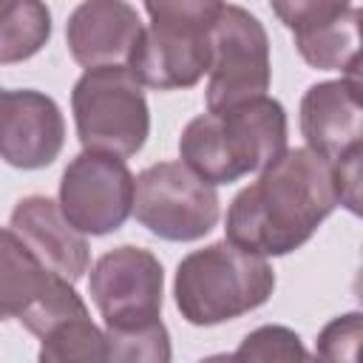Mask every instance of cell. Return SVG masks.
<instances>
[{
	"instance_id": "cell-3",
	"label": "cell",
	"mask_w": 363,
	"mask_h": 363,
	"mask_svg": "<svg viewBox=\"0 0 363 363\" xmlns=\"http://www.w3.org/2000/svg\"><path fill=\"white\" fill-rule=\"evenodd\" d=\"M272 289L275 269L269 261L238 250L227 238L184 255L173 281L176 309L193 326L235 320L264 306Z\"/></svg>"
},
{
	"instance_id": "cell-17",
	"label": "cell",
	"mask_w": 363,
	"mask_h": 363,
	"mask_svg": "<svg viewBox=\"0 0 363 363\" xmlns=\"http://www.w3.org/2000/svg\"><path fill=\"white\" fill-rule=\"evenodd\" d=\"M40 340L37 363H105V332L88 315L57 323Z\"/></svg>"
},
{
	"instance_id": "cell-20",
	"label": "cell",
	"mask_w": 363,
	"mask_h": 363,
	"mask_svg": "<svg viewBox=\"0 0 363 363\" xmlns=\"http://www.w3.org/2000/svg\"><path fill=\"white\" fill-rule=\"evenodd\" d=\"M360 337H363V315L360 312L337 315L320 329L312 357L315 363H357Z\"/></svg>"
},
{
	"instance_id": "cell-13",
	"label": "cell",
	"mask_w": 363,
	"mask_h": 363,
	"mask_svg": "<svg viewBox=\"0 0 363 363\" xmlns=\"http://www.w3.org/2000/svg\"><path fill=\"white\" fill-rule=\"evenodd\" d=\"M301 133L306 147L329 164L363 147L360 77H340L309 85L301 99Z\"/></svg>"
},
{
	"instance_id": "cell-16",
	"label": "cell",
	"mask_w": 363,
	"mask_h": 363,
	"mask_svg": "<svg viewBox=\"0 0 363 363\" xmlns=\"http://www.w3.org/2000/svg\"><path fill=\"white\" fill-rule=\"evenodd\" d=\"M51 40V11L37 0H0V65L31 60Z\"/></svg>"
},
{
	"instance_id": "cell-15",
	"label": "cell",
	"mask_w": 363,
	"mask_h": 363,
	"mask_svg": "<svg viewBox=\"0 0 363 363\" xmlns=\"http://www.w3.org/2000/svg\"><path fill=\"white\" fill-rule=\"evenodd\" d=\"M139 11L122 0H85L79 3L68 23L65 40L71 57L85 68L128 65V57L142 34Z\"/></svg>"
},
{
	"instance_id": "cell-8",
	"label": "cell",
	"mask_w": 363,
	"mask_h": 363,
	"mask_svg": "<svg viewBox=\"0 0 363 363\" xmlns=\"http://www.w3.org/2000/svg\"><path fill=\"white\" fill-rule=\"evenodd\" d=\"M77 315H88V306L74 284L48 272L11 230L0 227V318H17L43 337Z\"/></svg>"
},
{
	"instance_id": "cell-19",
	"label": "cell",
	"mask_w": 363,
	"mask_h": 363,
	"mask_svg": "<svg viewBox=\"0 0 363 363\" xmlns=\"http://www.w3.org/2000/svg\"><path fill=\"white\" fill-rule=\"evenodd\" d=\"M233 363H315V357L295 329L267 323L252 329L238 343V349L233 352Z\"/></svg>"
},
{
	"instance_id": "cell-11",
	"label": "cell",
	"mask_w": 363,
	"mask_h": 363,
	"mask_svg": "<svg viewBox=\"0 0 363 363\" xmlns=\"http://www.w3.org/2000/svg\"><path fill=\"white\" fill-rule=\"evenodd\" d=\"M272 11L292 31L298 54L318 71L360 77V9L354 3L289 0Z\"/></svg>"
},
{
	"instance_id": "cell-21",
	"label": "cell",
	"mask_w": 363,
	"mask_h": 363,
	"mask_svg": "<svg viewBox=\"0 0 363 363\" xmlns=\"http://www.w3.org/2000/svg\"><path fill=\"white\" fill-rule=\"evenodd\" d=\"M199 363H233V354H210V357H204Z\"/></svg>"
},
{
	"instance_id": "cell-18",
	"label": "cell",
	"mask_w": 363,
	"mask_h": 363,
	"mask_svg": "<svg viewBox=\"0 0 363 363\" xmlns=\"http://www.w3.org/2000/svg\"><path fill=\"white\" fill-rule=\"evenodd\" d=\"M105 363H170V335L164 323L105 329Z\"/></svg>"
},
{
	"instance_id": "cell-22",
	"label": "cell",
	"mask_w": 363,
	"mask_h": 363,
	"mask_svg": "<svg viewBox=\"0 0 363 363\" xmlns=\"http://www.w3.org/2000/svg\"><path fill=\"white\" fill-rule=\"evenodd\" d=\"M0 91H3V88H0Z\"/></svg>"
},
{
	"instance_id": "cell-10",
	"label": "cell",
	"mask_w": 363,
	"mask_h": 363,
	"mask_svg": "<svg viewBox=\"0 0 363 363\" xmlns=\"http://www.w3.org/2000/svg\"><path fill=\"white\" fill-rule=\"evenodd\" d=\"M88 289L108 329L162 320L164 269L145 247L122 244L105 252L91 269Z\"/></svg>"
},
{
	"instance_id": "cell-14",
	"label": "cell",
	"mask_w": 363,
	"mask_h": 363,
	"mask_svg": "<svg viewBox=\"0 0 363 363\" xmlns=\"http://www.w3.org/2000/svg\"><path fill=\"white\" fill-rule=\"evenodd\" d=\"M9 230L26 244V250L54 275L77 284L91 264V250L82 233H77L57 201L48 196H26L11 210Z\"/></svg>"
},
{
	"instance_id": "cell-4",
	"label": "cell",
	"mask_w": 363,
	"mask_h": 363,
	"mask_svg": "<svg viewBox=\"0 0 363 363\" xmlns=\"http://www.w3.org/2000/svg\"><path fill=\"white\" fill-rule=\"evenodd\" d=\"M218 6L216 0L145 3L150 23L128 57L133 79L156 91L193 88L210 71V26Z\"/></svg>"
},
{
	"instance_id": "cell-1",
	"label": "cell",
	"mask_w": 363,
	"mask_h": 363,
	"mask_svg": "<svg viewBox=\"0 0 363 363\" xmlns=\"http://www.w3.org/2000/svg\"><path fill=\"white\" fill-rule=\"evenodd\" d=\"M340 204L335 170L309 147H286L227 210V241L252 255L303 247Z\"/></svg>"
},
{
	"instance_id": "cell-2",
	"label": "cell",
	"mask_w": 363,
	"mask_h": 363,
	"mask_svg": "<svg viewBox=\"0 0 363 363\" xmlns=\"http://www.w3.org/2000/svg\"><path fill=\"white\" fill-rule=\"evenodd\" d=\"M286 153V111L272 96L201 113L179 136L182 164L207 184H233Z\"/></svg>"
},
{
	"instance_id": "cell-12",
	"label": "cell",
	"mask_w": 363,
	"mask_h": 363,
	"mask_svg": "<svg viewBox=\"0 0 363 363\" xmlns=\"http://www.w3.org/2000/svg\"><path fill=\"white\" fill-rule=\"evenodd\" d=\"M65 145L60 105L34 88L0 91V159L20 170L48 167Z\"/></svg>"
},
{
	"instance_id": "cell-9",
	"label": "cell",
	"mask_w": 363,
	"mask_h": 363,
	"mask_svg": "<svg viewBox=\"0 0 363 363\" xmlns=\"http://www.w3.org/2000/svg\"><path fill=\"white\" fill-rule=\"evenodd\" d=\"M136 176L125 159L82 150L68 162L60 179V210L82 235L116 233L133 210Z\"/></svg>"
},
{
	"instance_id": "cell-5",
	"label": "cell",
	"mask_w": 363,
	"mask_h": 363,
	"mask_svg": "<svg viewBox=\"0 0 363 363\" xmlns=\"http://www.w3.org/2000/svg\"><path fill=\"white\" fill-rule=\"evenodd\" d=\"M71 111L79 145L91 153L130 159L147 142V99L128 65H105L85 71L74 82Z\"/></svg>"
},
{
	"instance_id": "cell-6",
	"label": "cell",
	"mask_w": 363,
	"mask_h": 363,
	"mask_svg": "<svg viewBox=\"0 0 363 363\" xmlns=\"http://www.w3.org/2000/svg\"><path fill=\"white\" fill-rule=\"evenodd\" d=\"M210 79L207 113L267 96L269 88V37L244 6L221 3L210 26Z\"/></svg>"
},
{
	"instance_id": "cell-7",
	"label": "cell",
	"mask_w": 363,
	"mask_h": 363,
	"mask_svg": "<svg viewBox=\"0 0 363 363\" xmlns=\"http://www.w3.org/2000/svg\"><path fill=\"white\" fill-rule=\"evenodd\" d=\"M130 216L164 241H199L218 224L221 207L213 184L182 162H159L136 176Z\"/></svg>"
}]
</instances>
